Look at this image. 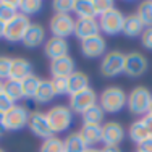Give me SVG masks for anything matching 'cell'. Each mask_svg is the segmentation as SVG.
Instances as JSON below:
<instances>
[{"instance_id":"cell-33","label":"cell","mask_w":152,"mask_h":152,"mask_svg":"<svg viewBox=\"0 0 152 152\" xmlns=\"http://www.w3.org/2000/svg\"><path fill=\"white\" fill-rule=\"evenodd\" d=\"M52 8L55 15H71L73 12V0H53Z\"/></svg>"},{"instance_id":"cell-34","label":"cell","mask_w":152,"mask_h":152,"mask_svg":"<svg viewBox=\"0 0 152 152\" xmlns=\"http://www.w3.org/2000/svg\"><path fill=\"white\" fill-rule=\"evenodd\" d=\"M92 8L96 13V18L105 15L107 12H110L112 8H115V2L112 0H92Z\"/></svg>"},{"instance_id":"cell-22","label":"cell","mask_w":152,"mask_h":152,"mask_svg":"<svg viewBox=\"0 0 152 152\" xmlns=\"http://www.w3.org/2000/svg\"><path fill=\"white\" fill-rule=\"evenodd\" d=\"M144 29H146V28L142 26V23H141V20L136 16V13L125 16V23H123V31L121 32L126 37H137V36L142 34Z\"/></svg>"},{"instance_id":"cell-30","label":"cell","mask_w":152,"mask_h":152,"mask_svg":"<svg viewBox=\"0 0 152 152\" xmlns=\"http://www.w3.org/2000/svg\"><path fill=\"white\" fill-rule=\"evenodd\" d=\"M39 83H41V78H39L37 75H29L28 78H24L23 81H21V88H23V96L24 99H32L34 97L36 91H37L39 88Z\"/></svg>"},{"instance_id":"cell-8","label":"cell","mask_w":152,"mask_h":152,"mask_svg":"<svg viewBox=\"0 0 152 152\" xmlns=\"http://www.w3.org/2000/svg\"><path fill=\"white\" fill-rule=\"evenodd\" d=\"M125 16L121 10H118L117 7L112 8L110 12H107L105 15L99 16V26L100 31L107 36H117L123 31V23H125Z\"/></svg>"},{"instance_id":"cell-37","label":"cell","mask_w":152,"mask_h":152,"mask_svg":"<svg viewBox=\"0 0 152 152\" xmlns=\"http://www.w3.org/2000/svg\"><path fill=\"white\" fill-rule=\"evenodd\" d=\"M141 44H142L144 49L152 50V26L146 28L142 31V34H141Z\"/></svg>"},{"instance_id":"cell-6","label":"cell","mask_w":152,"mask_h":152,"mask_svg":"<svg viewBox=\"0 0 152 152\" xmlns=\"http://www.w3.org/2000/svg\"><path fill=\"white\" fill-rule=\"evenodd\" d=\"M97 104H99V96L92 88H88L81 92L73 94V96H70V100H68V107L71 108V112L79 115H83L86 110H89Z\"/></svg>"},{"instance_id":"cell-11","label":"cell","mask_w":152,"mask_h":152,"mask_svg":"<svg viewBox=\"0 0 152 152\" xmlns=\"http://www.w3.org/2000/svg\"><path fill=\"white\" fill-rule=\"evenodd\" d=\"M125 134L126 131L120 121H105L102 125V144L105 147H118Z\"/></svg>"},{"instance_id":"cell-39","label":"cell","mask_w":152,"mask_h":152,"mask_svg":"<svg viewBox=\"0 0 152 152\" xmlns=\"http://www.w3.org/2000/svg\"><path fill=\"white\" fill-rule=\"evenodd\" d=\"M137 152H152V137L146 139L137 146Z\"/></svg>"},{"instance_id":"cell-21","label":"cell","mask_w":152,"mask_h":152,"mask_svg":"<svg viewBox=\"0 0 152 152\" xmlns=\"http://www.w3.org/2000/svg\"><path fill=\"white\" fill-rule=\"evenodd\" d=\"M68 96H73L76 92H81L89 88V76L84 71L76 70L71 76H68Z\"/></svg>"},{"instance_id":"cell-18","label":"cell","mask_w":152,"mask_h":152,"mask_svg":"<svg viewBox=\"0 0 152 152\" xmlns=\"http://www.w3.org/2000/svg\"><path fill=\"white\" fill-rule=\"evenodd\" d=\"M29 75H32V63L26 58H13L12 61V68H10V78L13 81H23L24 78H28Z\"/></svg>"},{"instance_id":"cell-47","label":"cell","mask_w":152,"mask_h":152,"mask_svg":"<svg viewBox=\"0 0 152 152\" xmlns=\"http://www.w3.org/2000/svg\"><path fill=\"white\" fill-rule=\"evenodd\" d=\"M0 152H5V151H3V149H2V147H0Z\"/></svg>"},{"instance_id":"cell-44","label":"cell","mask_w":152,"mask_h":152,"mask_svg":"<svg viewBox=\"0 0 152 152\" xmlns=\"http://www.w3.org/2000/svg\"><path fill=\"white\" fill-rule=\"evenodd\" d=\"M84 152H102V151L97 149V147H88V149H86Z\"/></svg>"},{"instance_id":"cell-14","label":"cell","mask_w":152,"mask_h":152,"mask_svg":"<svg viewBox=\"0 0 152 152\" xmlns=\"http://www.w3.org/2000/svg\"><path fill=\"white\" fill-rule=\"evenodd\" d=\"M81 53L86 58H97V57H104L107 50V42L102 37V34L94 36V37L84 39L81 41Z\"/></svg>"},{"instance_id":"cell-36","label":"cell","mask_w":152,"mask_h":152,"mask_svg":"<svg viewBox=\"0 0 152 152\" xmlns=\"http://www.w3.org/2000/svg\"><path fill=\"white\" fill-rule=\"evenodd\" d=\"M52 83H53V89H55L57 96L68 94V79L66 78H55V79H52Z\"/></svg>"},{"instance_id":"cell-1","label":"cell","mask_w":152,"mask_h":152,"mask_svg":"<svg viewBox=\"0 0 152 152\" xmlns=\"http://www.w3.org/2000/svg\"><path fill=\"white\" fill-rule=\"evenodd\" d=\"M128 104V94L120 86H108L99 96V105L105 113H118Z\"/></svg>"},{"instance_id":"cell-32","label":"cell","mask_w":152,"mask_h":152,"mask_svg":"<svg viewBox=\"0 0 152 152\" xmlns=\"http://www.w3.org/2000/svg\"><path fill=\"white\" fill-rule=\"evenodd\" d=\"M39 152H63V139L58 136H52L42 141Z\"/></svg>"},{"instance_id":"cell-2","label":"cell","mask_w":152,"mask_h":152,"mask_svg":"<svg viewBox=\"0 0 152 152\" xmlns=\"http://www.w3.org/2000/svg\"><path fill=\"white\" fill-rule=\"evenodd\" d=\"M152 104V92L146 86H136L128 94V110L136 117H146Z\"/></svg>"},{"instance_id":"cell-29","label":"cell","mask_w":152,"mask_h":152,"mask_svg":"<svg viewBox=\"0 0 152 152\" xmlns=\"http://www.w3.org/2000/svg\"><path fill=\"white\" fill-rule=\"evenodd\" d=\"M136 16L141 20V23H142L144 28L152 26V0H144V2L139 3Z\"/></svg>"},{"instance_id":"cell-46","label":"cell","mask_w":152,"mask_h":152,"mask_svg":"<svg viewBox=\"0 0 152 152\" xmlns=\"http://www.w3.org/2000/svg\"><path fill=\"white\" fill-rule=\"evenodd\" d=\"M149 113L152 115V104H151V108H149Z\"/></svg>"},{"instance_id":"cell-42","label":"cell","mask_w":152,"mask_h":152,"mask_svg":"<svg viewBox=\"0 0 152 152\" xmlns=\"http://www.w3.org/2000/svg\"><path fill=\"white\" fill-rule=\"evenodd\" d=\"M102 152H121L120 147H104V149H100Z\"/></svg>"},{"instance_id":"cell-16","label":"cell","mask_w":152,"mask_h":152,"mask_svg":"<svg viewBox=\"0 0 152 152\" xmlns=\"http://www.w3.org/2000/svg\"><path fill=\"white\" fill-rule=\"evenodd\" d=\"M45 28L39 23H31V26L28 28L26 34H24L21 44L28 49H36L39 45H44L45 44Z\"/></svg>"},{"instance_id":"cell-35","label":"cell","mask_w":152,"mask_h":152,"mask_svg":"<svg viewBox=\"0 0 152 152\" xmlns=\"http://www.w3.org/2000/svg\"><path fill=\"white\" fill-rule=\"evenodd\" d=\"M12 57L0 55V81H7L10 78V68H12Z\"/></svg>"},{"instance_id":"cell-31","label":"cell","mask_w":152,"mask_h":152,"mask_svg":"<svg viewBox=\"0 0 152 152\" xmlns=\"http://www.w3.org/2000/svg\"><path fill=\"white\" fill-rule=\"evenodd\" d=\"M42 8V2L41 0H20V7H18V12L24 16H32L37 12H41Z\"/></svg>"},{"instance_id":"cell-25","label":"cell","mask_w":152,"mask_h":152,"mask_svg":"<svg viewBox=\"0 0 152 152\" xmlns=\"http://www.w3.org/2000/svg\"><path fill=\"white\" fill-rule=\"evenodd\" d=\"M20 7V0H0V21L8 23L12 18H15Z\"/></svg>"},{"instance_id":"cell-27","label":"cell","mask_w":152,"mask_h":152,"mask_svg":"<svg viewBox=\"0 0 152 152\" xmlns=\"http://www.w3.org/2000/svg\"><path fill=\"white\" fill-rule=\"evenodd\" d=\"M104 117H105V112L97 104L83 113V125H102Z\"/></svg>"},{"instance_id":"cell-28","label":"cell","mask_w":152,"mask_h":152,"mask_svg":"<svg viewBox=\"0 0 152 152\" xmlns=\"http://www.w3.org/2000/svg\"><path fill=\"white\" fill-rule=\"evenodd\" d=\"M73 13L78 18H96L92 0H73Z\"/></svg>"},{"instance_id":"cell-4","label":"cell","mask_w":152,"mask_h":152,"mask_svg":"<svg viewBox=\"0 0 152 152\" xmlns=\"http://www.w3.org/2000/svg\"><path fill=\"white\" fill-rule=\"evenodd\" d=\"M123 66H125V53L121 50H110L102 57L99 71L104 78H115L123 73Z\"/></svg>"},{"instance_id":"cell-3","label":"cell","mask_w":152,"mask_h":152,"mask_svg":"<svg viewBox=\"0 0 152 152\" xmlns=\"http://www.w3.org/2000/svg\"><path fill=\"white\" fill-rule=\"evenodd\" d=\"M47 120H49V125L52 128L53 134H60V133H65L73 123V112L68 105H63V104H58V105H53L52 108H49L47 112Z\"/></svg>"},{"instance_id":"cell-45","label":"cell","mask_w":152,"mask_h":152,"mask_svg":"<svg viewBox=\"0 0 152 152\" xmlns=\"http://www.w3.org/2000/svg\"><path fill=\"white\" fill-rule=\"evenodd\" d=\"M3 92V81H0V94Z\"/></svg>"},{"instance_id":"cell-40","label":"cell","mask_w":152,"mask_h":152,"mask_svg":"<svg viewBox=\"0 0 152 152\" xmlns=\"http://www.w3.org/2000/svg\"><path fill=\"white\" fill-rule=\"evenodd\" d=\"M142 121H144V125H146L147 131H149V136L152 137V115L147 113L146 117H142Z\"/></svg>"},{"instance_id":"cell-23","label":"cell","mask_w":152,"mask_h":152,"mask_svg":"<svg viewBox=\"0 0 152 152\" xmlns=\"http://www.w3.org/2000/svg\"><path fill=\"white\" fill-rule=\"evenodd\" d=\"M128 136H129V139L133 141L134 144H137L139 146L141 142H144L146 139H149V131H147V128H146V125H144V121H142V118H139V120H136V121H133L131 125H129V128H128Z\"/></svg>"},{"instance_id":"cell-48","label":"cell","mask_w":152,"mask_h":152,"mask_svg":"<svg viewBox=\"0 0 152 152\" xmlns=\"http://www.w3.org/2000/svg\"><path fill=\"white\" fill-rule=\"evenodd\" d=\"M136 152H137V151H136Z\"/></svg>"},{"instance_id":"cell-43","label":"cell","mask_w":152,"mask_h":152,"mask_svg":"<svg viewBox=\"0 0 152 152\" xmlns=\"http://www.w3.org/2000/svg\"><path fill=\"white\" fill-rule=\"evenodd\" d=\"M3 32H5V23H3V21H0V39L3 37Z\"/></svg>"},{"instance_id":"cell-19","label":"cell","mask_w":152,"mask_h":152,"mask_svg":"<svg viewBox=\"0 0 152 152\" xmlns=\"http://www.w3.org/2000/svg\"><path fill=\"white\" fill-rule=\"evenodd\" d=\"M55 97H57V94H55V89H53L52 79H41L39 88L36 91L34 97H32V100L36 104H39V105H45V104L52 102Z\"/></svg>"},{"instance_id":"cell-15","label":"cell","mask_w":152,"mask_h":152,"mask_svg":"<svg viewBox=\"0 0 152 152\" xmlns=\"http://www.w3.org/2000/svg\"><path fill=\"white\" fill-rule=\"evenodd\" d=\"M75 60L71 58L70 55H65V57H60V58H55L50 61V75H52V79L55 78H68L75 73Z\"/></svg>"},{"instance_id":"cell-20","label":"cell","mask_w":152,"mask_h":152,"mask_svg":"<svg viewBox=\"0 0 152 152\" xmlns=\"http://www.w3.org/2000/svg\"><path fill=\"white\" fill-rule=\"evenodd\" d=\"M79 134L86 142V146L94 147L102 142V125H83Z\"/></svg>"},{"instance_id":"cell-13","label":"cell","mask_w":152,"mask_h":152,"mask_svg":"<svg viewBox=\"0 0 152 152\" xmlns=\"http://www.w3.org/2000/svg\"><path fill=\"white\" fill-rule=\"evenodd\" d=\"M73 34L79 39V41H84V39L99 36L100 34L99 20H97V18H76Z\"/></svg>"},{"instance_id":"cell-17","label":"cell","mask_w":152,"mask_h":152,"mask_svg":"<svg viewBox=\"0 0 152 152\" xmlns=\"http://www.w3.org/2000/svg\"><path fill=\"white\" fill-rule=\"evenodd\" d=\"M68 50H70V45H68L66 39H60V37H53L52 36L44 44V53L50 61L68 55Z\"/></svg>"},{"instance_id":"cell-26","label":"cell","mask_w":152,"mask_h":152,"mask_svg":"<svg viewBox=\"0 0 152 152\" xmlns=\"http://www.w3.org/2000/svg\"><path fill=\"white\" fill-rule=\"evenodd\" d=\"M3 94H5L7 97H10L15 104L18 102V100L24 99L21 83L20 81H13V79H7V81H3Z\"/></svg>"},{"instance_id":"cell-12","label":"cell","mask_w":152,"mask_h":152,"mask_svg":"<svg viewBox=\"0 0 152 152\" xmlns=\"http://www.w3.org/2000/svg\"><path fill=\"white\" fill-rule=\"evenodd\" d=\"M28 128L34 136L41 137V139H47V137L55 136L49 125L47 115L44 112H31L29 115V121H28Z\"/></svg>"},{"instance_id":"cell-7","label":"cell","mask_w":152,"mask_h":152,"mask_svg":"<svg viewBox=\"0 0 152 152\" xmlns=\"http://www.w3.org/2000/svg\"><path fill=\"white\" fill-rule=\"evenodd\" d=\"M31 26V21L28 16L18 13L15 18L5 23V32H3V39H7L8 42L15 44V42H21L26 34L28 28Z\"/></svg>"},{"instance_id":"cell-5","label":"cell","mask_w":152,"mask_h":152,"mask_svg":"<svg viewBox=\"0 0 152 152\" xmlns=\"http://www.w3.org/2000/svg\"><path fill=\"white\" fill-rule=\"evenodd\" d=\"M29 115H31V112L24 105L15 104V105L3 115L7 131H21L23 128H26L28 121H29Z\"/></svg>"},{"instance_id":"cell-10","label":"cell","mask_w":152,"mask_h":152,"mask_svg":"<svg viewBox=\"0 0 152 152\" xmlns=\"http://www.w3.org/2000/svg\"><path fill=\"white\" fill-rule=\"evenodd\" d=\"M75 23L76 20L71 15H53L50 18L49 28L53 37L66 39L75 32Z\"/></svg>"},{"instance_id":"cell-9","label":"cell","mask_w":152,"mask_h":152,"mask_svg":"<svg viewBox=\"0 0 152 152\" xmlns=\"http://www.w3.org/2000/svg\"><path fill=\"white\" fill-rule=\"evenodd\" d=\"M149 68V60L144 53L141 52H128L125 53V66H123V73L128 75L129 78H141Z\"/></svg>"},{"instance_id":"cell-38","label":"cell","mask_w":152,"mask_h":152,"mask_svg":"<svg viewBox=\"0 0 152 152\" xmlns=\"http://www.w3.org/2000/svg\"><path fill=\"white\" fill-rule=\"evenodd\" d=\"M13 105H15V102H13L12 99H10V97H7L5 94H0V113H3L5 115L7 112L10 110V108H12Z\"/></svg>"},{"instance_id":"cell-24","label":"cell","mask_w":152,"mask_h":152,"mask_svg":"<svg viewBox=\"0 0 152 152\" xmlns=\"http://www.w3.org/2000/svg\"><path fill=\"white\" fill-rule=\"evenodd\" d=\"M88 149L86 142L83 141L79 131H73L65 136L63 139V152H84Z\"/></svg>"},{"instance_id":"cell-41","label":"cell","mask_w":152,"mask_h":152,"mask_svg":"<svg viewBox=\"0 0 152 152\" xmlns=\"http://www.w3.org/2000/svg\"><path fill=\"white\" fill-rule=\"evenodd\" d=\"M5 131H7V128H5V120H3V113H0V136H2Z\"/></svg>"}]
</instances>
